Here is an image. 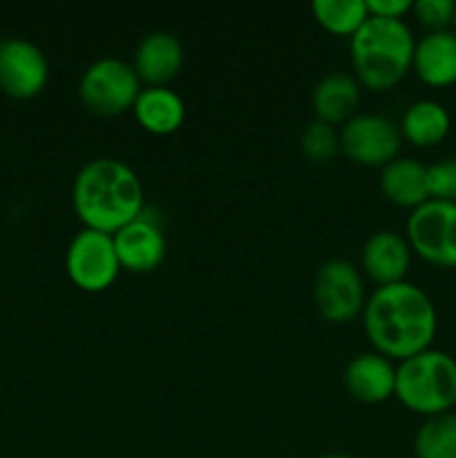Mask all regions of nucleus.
Masks as SVG:
<instances>
[{
  "instance_id": "4be33fe9",
  "label": "nucleus",
  "mask_w": 456,
  "mask_h": 458,
  "mask_svg": "<svg viewBox=\"0 0 456 458\" xmlns=\"http://www.w3.org/2000/svg\"><path fill=\"white\" fill-rule=\"evenodd\" d=\"M300 150L313 164H329L340 152V132L326 121H308L300 134Z\"/></svg>"
},
{
  "instance_id": "b1692460",
  "label": "nucleus",
  "mask_w": 456,
  "mask_h": 458,
  "mask_svg": "<svg viewBox=\"0 0 456 458\" xmlns=\"http://www.w3.org/2000/svg\"><path fill=\"white\" fill-rule=\"evenodd\" d=\"M411 12L420 25L427 27V31L450 30L452 21H454L456 3L454 0H416L411 4Z\"/></svg>"
},
{
  "instance_id": "a211bd4d",
  "label": "nucleus",
  "mask_w": 456,
  "mask_h": 458,
  "mask_svg": "<svg viewBox=\"0 0 456 458\" xmlns=\"http://www.w3.org/2000/svg\"><path fill=\"white\" fill-rule=\"evenodd\" d=\"M134 119L152 134H173L186 119V103L168 85H146L132 106Z\"/></svg>"
},
{
  "instance_id": "f03ea898",
  "label": "nucleus",
  "mask_w": 456,
  "mask_h": 458,
  "mask_svg": "<svg viewBox=\"0 0 456 458\" xmlns=\"http://www.w3.org/2000/svg\"><path fill=\"white\" fill-rule=\"evenodd\" d=\"M72 206L85 228L112 235L146 208L143 183L125 161L97 157L76 173L72 183Z\"/></svg>"
},
{
  "instance_id": "a878e982",
  "label": "nucleus",
  "mask_w": 456,
  "mask_h": 458,
  "mask_svg": "<svg viewBox=\"0 0 456 458\" xmlns=\"http://www.w3.org/2000/svg\"><path fill=\"white\" fill-rule=\"evenodd\" d=\"M322 458H356V456L344 454V452H331V454H325Z\"/></svg>"
},
{
  "instance_id": "9b49d317",
  "label": "nucleus",
  "mask_w": 456,
  "mask_h": 458,
  "mask_svg": "<svg viewBox=\"0 0 456 458\" xmlns=\"http://www.w3.org/2000/svg\"><path fill=\"white\" fill-rule=\"evenodd\" d=\"M112 240H114L121 268L130 273L155 271L156 267H161L168 250L159 217H155V213L148 208H143L141 215L132 222L112 233Z\"/></svg>"
},
{
  "instance_id": "f257e3e1",
  "label": "nucleus",
  "mask_w": 456,
  "mask_h": 458,
  "mask_svg": "<svg viewBox=\"0 0 456 458\" xmlns=\"http://www.w3.org/2000/svg\"><path fill=\"white\" fill-rule=\"evenodd\" d=\"M362 327L376 352L405 360L432 347L438 311L427 291L402 280L376 286L362 309Z\"/></svg>"
},
{
  "instance_id": "7ed1b4c3",
  "label": "nucleus",
  "mask_w": 456,
  "mask_h": 458,
  "mask_svg": "<svg viewBox=\"0 0 456 458\" xmlns=\"http://www.w3.org/2000/svg\"><path fill=\"white\" fill-rule=\"evenodd\" d=\"M414 45V31L405 18H380L369 13L349 45L358 83L376 92L401 83L411 70Z\"/></svg>"
},
{
  "instance_id": "20e7f679",
  "label": "nucleus",
  "mask_w": 456,
  "mask_h": 458,
  "mask_svg": "<svg viewBox=\"0 0 456 458\" xmlns=\"http://www.w3.org/2000/svg\"><path fill=\"white\" fill-rule=\"evenodd\" d=\"M393 396L423 419L456 405V358L443 349H425L396 365Z\"/></svg>"
},
{
  "instance_id": "393cba45",
  "label": "nucleus",
  "mask_w": 456,
  "mask_h": 458,
  "mask_svg": "<svg viewBox=\"0 0 456 458\" xmlns=\"http://www.w3.org/2000/svg\"><path fill=\"white\" fill-rule=\"evenodd\" d=\"M411 0H367L371 16L380 18H402L411 12Z\"/></svg>"
},
{
  "instance_id": "0eeeda50",
  "label": "nucleus",
  "mask_w": 456,
  "mask_h": 458,
  "mask_svg": "<svg viewBox=\"0 0 456 458\" xmlns=\"http://www.w3.org/2000/svg\"><path fill=\"white\" fill-rule=\"evenodd\" d=\"M313 302L329 322H349L362 313L367 302L360 268L344 258L320 264L313 277Z\"/></svg>"
},
{
  "instance_id": "f3484780",
  "label": "nucleus",
  "mask_w": 456,
  "mask_h": 458,
  "mask_svg": "<svg viewBox=\"0 0 456 458\" xmlns=\"http://www.w3.org/2000/svg\"><path fill=\"white\" fill-rule=\"evenodd\" d=\"M380 191L392 204L411 208L425 204L429 199L427 188V165L414 157H401L392 159L380 168Z\"/></svg>"
},
{
  "instance_id": "6e6552de",
  "label": "nucleus",
  "mask_w": 456,
  "mask_h": 458,
  "mask_svg": "<svg viewBox=\"0 0 456 458\" xmlns=\"http://www.w3.org/2000/svg\"><path fill=\"white\" fill-rule=\"evenodd\" d=\"M65 271L80 291L88 293L106 291L121 271L110 233L80 228L67 244Z\"/></svg>"
},
{
  "instance_id": "412c9836",
  "label": "nucleus",
  "mask_w": 456,
  "mask_h": 458,
  "mask_svg": "<svg viewBox=\"0 0 456 458\" xmlns=\"http://www.w3.org/2000/svg\"><path fill=\"white\" fill-rule=\"evenodd\" d=\"M313 18L331 34L353 36L367 21V0H313Z\"/></svg>"
},
{
  "instance_id": "ddd939ff",
  "label": "nucleus",
  "mask_w": 456,
  "mask_h": 458,
  "mask_svg": "<svg viewBox=\"0 0 456 458\" xmlns=\"http://www.w3.org/2000/svg\"><path fill=\"white\" fill-rule=\"evenodd\" d=\"M183 65V45L173 31L155 30L139 40L132 67L148 85H168Z\"/></svg>"
},
{
  "instance_id": "39448f33",
  "label": "nucleus",
  "mask_w": 456,
  "mask_h": 458,
  "mask_svg": "<svg viewBox=\"0 0 456 458\" xmlns=\"http://www.w3.org/2000/svg\"><path fill=\"white\" fill-rule=\"evenodd\" d=\"M141 92V81L132 63L116 56H101L89 63L79 81V98L97 116H116L132 110Z\"/></svg>"
},
{
  "instance_id": "2eb2a0df",
  "label": "nucleus",
  "mask_w": 456,
  "mask_h": 458,
  "mask_svg": "<svg viewBox=\"0 0 456 458\" xmlns=\"http://www.w3.org/2000/svg\"><path fill=\"white\" fill-rule=\"evenodd\" d=\"M411 70L429 88H447L456 83V31H425L416 38Z\"/></svg>"
},
{
  "instance_id": "bb28decb",
  "label": "nucleus",
  "mask_w": 456,
  "mask_h": 458,
  "mask_svg": "<svg viewBox=\"0 0 456 458\" xmlns=\"http://www.w3.org/2000/svg\"><path fill=\"white\" fill-rule=\"evenodd\" d=\"M452 30L456 31V12H454V21H452Z\"/></svg>"
},
{
  "instance_id": "423d86ee",
  "label": "nucleus",
  "mask_w": 456,
  "mask_h": 458,
  "mask_svg": "<svg viewBox=\"0 0 456 458\" xmlns=\"http://www.w3.org/2000/svg\"><path fill=\"white\" fill-rule=\"evenodd\" d=\"M407 242L425 262L456 268V204L427 199L407 217Z\"/></svg>"
},
{
  "instance_id": "aec40b11",
  "label": "nucleus",
  "mask_w": 456,
  "mask_h": 458,
  "mask_svg": "<svg viewBox=\"0 0 456 458\" xmlns=\"http://www.w3.org/2000/svg\"><path fill=\"white\" fill-rule=\"evenodd\" d=\"M416 458H456V411L423 419L414 434Z\"/></svg>"
},
{
  "instance_id": "6ab92c4d",
  "label": "nucleus",
  "mask_w": 456,
  "mask_h": 458,
  "mask_svg": "<svg viewBox=\"0 0 456 458\" xmlns=\"http://www.w3.org/2000/svg\"><path fill=\"white\" fill-rule=\"evenodd\" d=\"M402 139L418 148L441 143L452 130V114L436 98H418L410 103L398 123Z\"/></svg>"
},
{
  "instance_id": "5701e85b",
  "label": "nucleus",
  "mask_w": 456,
  "mask_h": 458,
  "mask_svg": "<svg viewBox=\"0 0 456 458\" xmlns=\"http://www.w3.org/2000/svg\"><path fill=\"white\" fill-rule=\"evenodd\" d=\"M429 199L456 204V157H443L427 165Z\"/></svg>"
},
{
  "instance_id": "f8f14e48",
  "label": "nucleus",
  "mask_w": 456,
  "mask_h": 458,
  "mask_svg": "<svg viewBox=\"0 0 456 458\" xmlns=\"http://www.w3.org/2000/svg\"><path fill=\"white\" fill-rule=\"evenodd\" d=\"M411 250L410 242L405 235L396 231H376L369 235L362 244L360 250V264L365 268L367 276L380 284H393V282H402L410 273L411 267Z\"/></svg>"
},
{
  "instance_id": "9d476101",
  "label": "nucleus",
  "mask_w": 456,
  "mask_h": 458,
  "mask_svg": "<svg viewBox=\"0 0 456 458\" xmlns=\"http://www.w3.org/2000/svg\"><path fill=\"white\" fill-rule=\"evenodd\" d=\"M49 81V61L31 40L12 36L0 40V89L12 98H31Z\"/></svg>"
},
{
  "instance_id": "dca6fc26",
  "label": "nucleus",
  "mask_w": 456,
  "mask_h": 458,
  "mask_svg": "<svg viewBox=\"0 0 456 458\" xmlns=\"http://www.w3.org/2000/svg\"><path fill=\"white\" fill-rule=\"evenodd\" d=\"M360 103V83L349 72H326L311 89L316 119L326 123H344L351 119Z\"/></svg>"
},
{
  "instance_id": "1a4fd4ad",
  "label": "nucleus",
  "mask_w": 456,
  "mask_h": 458,
  "mask_svg": "<svg viewBox=\"0 0 456 458\" xmlns=\"http://www.w3.org/2000/svg\"><path fill=\"white\" fill-rule=\"evenodd\" d=\"M340 150L360 165H380L396 159L402 146L401 128L380 112H356L340 125Z\"/></svg>"
},
{
  "instance_id": "4468645a",
  "label": "nucleus",
  "mask_w": 456,
  "mask_h": 458,
  "mask_svg": "<svg viewBox=\"0 0 456 458\" xmlns=\"http://www.w3.org/2000/svg\"><path fill=\"white\" fill-rule=\"evenodd\" d=\"M344 387L360 403H383L396 389V365L378 352H362L344 367Z\"/></svg>"
}]
</instances>
